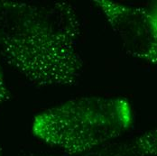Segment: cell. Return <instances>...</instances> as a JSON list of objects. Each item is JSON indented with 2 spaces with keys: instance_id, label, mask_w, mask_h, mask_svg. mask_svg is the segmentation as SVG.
I'll return each mask as SVG.
<instances>
[{
  "instance_id": "6da1fadb",
  "label": "cell",
  "mask_w": 157,
  "mask_h": 156,
  "mask_svg": "<svg viewBox=\"0 0 157 156\" xmlns=\"http://www.w3.org/2000/svg\"><path fill=\"white\" fill-rule=\"evenodd\" d=\"M81 23L68 2L0 0V56L39 87L73 86L84 70Z\"/></svg>"
},
{
  "instance_id": "7a4b0ae2",
  "label": "cell",
  "mask_w": 157,
  "mask_h": 156,
  "mask_svg": "<svg viewBox=\"0 0 157 156\" xmlns=\"http://www.w3.org/2000/svg\"><path fill=\"white\" fill-rule=\"evenodd\" d=\"M131 121L128 105L118 98L79 97L42 111L33 120V135L70 156L107 145Z\"/></svg>"
},
{
  "instance_id": "3957f363",
  "label": "cell",
  "mask_w": 157,
  "mask_h": 156,
  "mask_svg": "<svg viewBox=\"0 0 157 156\" xmlns=\"http://www.w3.org/2000/svg\"><path fill=\"white\" fill-rule=\"evenodd\" d=\"M10 92L7 88L5 76H4V71L2 69L1 61H0V106L3 105L5 102L10 99Z\"/></svg>"
},
{
  "instance_id": "277c9868",
  "label": "cell",
  "mask_w": 157,
  "mask_h": 156,
  "mask_svg": "<svg viewBox=\"0 0 157 156\" xmlns=\"http://www.w3.org/2000/svg\"><path fill=\"white\" fill-rule=\"evenodd\" d=\"M0 156H3V154H2V150H1V147H0Z\"/></svg>"
}]
</instances>
